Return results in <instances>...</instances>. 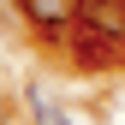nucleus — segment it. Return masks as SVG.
Instances as JSON below:
<instances>
[{"instance_id":"f257e3e1","label":"nucleus","mask_w":125,"mask_h":125,"mask_svg":"<svg viewBox=\"0 0 125 125\" xmlns=\"http://www.w3.org/2000/svg\"><path fill=\"white\" fill-rule=\"evenodd\" d=\"M77 18L95 30V42H125V0H83Z\"/></svg>"},{"instance_id":"f03ea898","label":"nucleus","mask_w":125,"mask_h":125,"mask_svg":"<svg viewBox=\"0 0 125 125\" xmlns=\"http://www.w3.org/2000/svg\"><path fill=\"white\" fill-rule=\"evenodd\" d=\"M24 18L42 24V30H66L77 18V0H24Z\"/></svg>"},{"instance_id":"7ed1b4c3","label":"nucleus","mask_w":125,"mask_h":125,"mask_svg":"<svg viewBox=\"0 0 125 125\" xmlns=\"http://www.w3.org/2000/svg\"><path fill=\"white\" fill-rule=\"evenodd\" d=\"M30 113H36V125H72V119H66V113H60V107H54V101H48V89H42V83H36V89H30Z\"/></svg>"},{"instance_id":"20e7f679","label":"nucleus","mask_w":125,"mask_h":125,"mask_svg":"<svg viewBox=\"0 0 125 125\" xmlns=\"http://www.w3.org/2000/svg\"><path fill=\"white\" fill-rule=\"evenodd\" d=\"M77 6H83V0H77Z\"/></svg>"},{"instance_id":"39448f33","label":"nucleus","mask_w":125,"mask_h":125,"mask_svg":"<svg viewBox=\"0 0 125 125\" xmlns=\"http://www.w3.org/2000/svg\"><path fill=\"white\" fill-rule=\"evenodd\" d=\"M0 125H6V119H0Z\"/></svg>"}]
</instances>
